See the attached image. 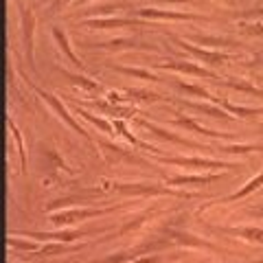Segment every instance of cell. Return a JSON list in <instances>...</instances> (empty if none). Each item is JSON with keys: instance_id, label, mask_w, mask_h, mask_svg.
Segmentation results:
<instances>
[{"instance_id": "25", "label": "cell", "mask_w": 263, "mask_h": 263, "mask_svg": "<svg viewBox=\"0 0 263 263\" xmlns=\"http://www.w3.org/2000/svg\"><path fill=\"white\" fill-rule=\"evenodd\" d=\"M215 84H221L226 88H233V90H239V92H246V95L263 99V88L254 86V84H248V81H241V79H217Z\"/></svg>"}, {"instance_id": "31", "label": "cell", "mask_w": 263, "mask_h": 263, "mask_svg": "<svg viewBox=\"0 0 263 263\" xmlns=\"http://www.w3.org/2000/svg\"><path fill=\"white\" fill-rule=\"evenodd\" d=\"M121 3L117 5H101V7H92V9H81L79 15L81 20H86V15H90V18H99V15H114V11L121 9Z\"/></svg>"}, {"instance_id": "10", "label": "cell", "mask_w": 263, "mask_h": 263, "mask_svg": "<svg viewBox=\"0 0 263 263\" xmlns=\"http://www.w3.org/2000/svg\"><path fill=\"white\" fill-rule=\"evenodd\" d=\"M9 235H24L31 237L35 241H62V243H70L77 241L81 237H88L90 230H55V233H37V230H11Z\"/></svg>"}, {"instance_id": "16", "label": "cell", "mask_w": 263, "mask_h": 263, "mask_svg": "<svg viewBox=\"0 0 263 263\" xmlns=\"http://www.w3.org/2000/svg\"><path fill=\"white\" fill-rule=\"evenodd\" d=\"M211 230H213V233H224V235L239 237V239L248 241V243L263 246V228H259V226H237V228H230V226H211Z\"/></svg>"}, {"instance_id": "9", "label": "cell", "mask_w": 263, "mask_h": 263, "mask_svg": "<svg viewBox=\"0 0 263 263\" xmlns=\"http://www.w3.org/2000/svg\"><path fill=\"white\" fill-rule=\"evenodd\" d=\"M174 42L182 48V51L186 53H191L193 57H197V60H202L204 64H209V66H221V64H226V62H233L235 57L233 55H228V53H221V51H209V48H204V46H195V44H189L186 40L182 37H176V35H169Z\"/></svg>"}, {"instance_id": "11", "label": "cell", "mask_w": 263, "mask_h": 263, "mask_svg": "<svg viewBox=\"0 0 263 263\" xmlns=\"http://www.w3.org/2000/svg\"><path fill=\"white\" fill-rule=\"evenodd\" d=\"M154 68H158V70H174V72H184V75H193V77H204V79H213V81H217L219 77L215 75L213 70L209 68H204V66H197L193 62H180V60H167V62H158V64H154Z\"/></svg>"}, {"instance_id": "14", "label": "cell", "mask_w": 263, "mask_h": 263, "mask_svg": "<svg viewBox=\"0 0 263 263\" xmlns=\"http://www.w3.org/2000/svg\"><path fill=\"white\" fill-rule=\"evenodd\" d=\"M176 119H174V125L178 127H184L186 132H191V134H197V136H209V138H217V141H233V134H228V132H215V129H209L204 127L202 123H197L193 117H182L180 112H174Z\"/></svg>"}, {"instance_id": "18", "label": "cell", "mask_w": 263, "mask_h": 263, "mask_svg": "<svg viewBox=\"0 0 263 263\" xmlns=\"http://www.w3.org/2000/svg\"><path fill=\"white\" fill-rule=\"evenodd\" d=\"M224 178V174H195V176H174V178H167L164 184L171 186V189H180V186H204V184H211V182H217V180Z\"/></svg>"}, {"instance_id": "8", "label": "cell", "mask_w": 263, "mask_h": 263, "mask_svg": "<svg viewBox=\"0 0 263 263\" xmlns=\"http://www.w3.org/2000/svg\"><path fill=\"white\" fill-rule=\"evenodd\" d=\"M35 13L31 7L20 9V27H22V46L24 55H27L29 68L35 72Z\"/></svg>"}, {"instance_id": "4", "label": "cell", "mask_w": 263, "mask_h": 263, "mask_svg": "<svg viewBox=\"0 0 263 263\" xmlns=\"http://www.w3.org/2000/svg\"><path fill=\"white\" fill-rule=\"evenodd\" d=\"M112 189L123 195H141V197H156V195H171V197H193L184 191L171 186H160L156 182H112Z\"/></svg>"}, {"instance_id": "36", "label": "cell", "mask_w": 263, "mask_h": 263, "mask_svg": "<svg viewBox=\"0 0 263 263\" xmlns=\"http://www.w3.org/2000/svg\"><path fill=\"white\" fill-rule=\"evenodd\" d=\"M239 29L246 33V35L263 37V22H239Z\"/></svg>"}, {"instance_id": "42", "label": "cell", "mask_w": 263, "mask_h": 263, "mask_svg": "<svg viewBox=\"0 0 263 263\" xmlns=\"http://www.w3.org/2000/svg\"><path fill=\"white\" fill-rule=\"evenodd\" d=\"M88 3H90V0H77V5H79V7H84V5H88Z\"/></svg>"}, {"instance_id": "23", "label": "cell", "mask_w": 263, "mask_h": 263, "mask_svg": "<svg viewBox=\"0 0 263 263\" xmlns=\"http://www.w3.org/2000/svg\"><path fill=\"white\" fill-rule=\"evenodd\" d=\"M217 105H221L228 114H237V117H241V119H254V117H259V114H263V108H246V105L230 103L228 99H219Z\"/></svg>"}, {"instance_id": "35", "label": "cell", "mask_w": 263, "mask_h": 263, "mask_svg": "<svg viewBox=\"0 0 263 263\" xmlns=\"http://www.w3.org/2000/svg\"><path fill=\"white\" fill-rule=\"evenodd\" d=\"M64 250H66V243H62V241H46L42 248L37 250V254L40 257H51V254H60Z\"/></svg>"}, {"instance_id": "21", "label": "cell", "mask_w": 263, "mask_h": 263, "mask_svg": "<svg viewBox=\"0 0 263 263\" xmlns=\"http://www.w3.org/2000/svg\"><path fill=\"white\" fill-rule=\"evenodd\" d=\"M180 105L182 108H189V110H193V112H202V114H206V117L211 119H221V121H230L233 117L221 108V105H215V103H195V101H180Z\"/></svg>"}, {"instance_id": "27", "label": "cell", "mask_w": 263, "mask_h": 263, "mask_svg": "<svg viewBox=\"0 0 263 263\" xmlns=\"http://www.w3.org/2000/svg\"><path fill=\"white\" fill-rule=\"evenodd\" d=\"M112 70L123 72V75H129V77H136V79H145V81H162L158 75H154L147 68H129V66H121V64H110Z\"/></svg>"}, {"instance_id": "15", "label": "cell", "mask_w": 263, "mask_h": 263, "mask_svg": "<svg viewBox=\"0 0 263 263\" xmlns=\"http://www.w3.org/2000/svg\"><path fill=\"white\" fill-rule=\"evenodd\" d=\"M84 48H108V51H158V46L154 44H141L127 37H117L108 40V42H84Z\"/></svg>"}, {"instance_id": "2", "label": "cell", "mask_w": 263, "mask_h": 263, "mask_svg": "<svg viewBox=\"0 0 263 263\" xmlns=\"http://www.w3.org/2000/svg\"><path fill=\"white\" fill-rule=\"evenodd\" d=\"M158 162L162 164H174V167H191V169H202V171H237L241 164L237 162H226V160H213V158H202V156H158Z\"/></svg>"}, {"instance_id": "20", "label": "cell", "mask_w": 263, "mask_h": 263, "mask_svg": "<svg viewBox=\"0 0 263 263\" xmlns=\"http://www.w3.org/2000/svg\"><path fill=\"white\" fill-rule=\"evenodd\" d=\"M193 42L202 44V46H211V48H239V42L235 37H228V35H209V33H197V35H191Z\"/></svg>"}, {"instance_id": "13", "label": "cell", "mask_w": 263, "mask_h": 263, "mask_svg": "<svg viewBox=\"0 0 263 263\" xmlns=\"http://www.w3.org/2000/svg\"><path fill=\"white\" fill-rule=\"evenodd\" d=\"M95 143H99L103 147V156H105V160H108L110 164H121V162H127V164H141V167H154L152 162H145L143 158H138V156H134L132 152H127V149H123V147H119V145H114V143H110V141H95Z\"/></svg>"}, {"instance_id": "24", "label": "cell", "mask_w": 263, "mask_h": 263, "mask_svg": "<svg viewBox=\"0 0 263 263\" xmlns=\"http://www.w3.org/2000/svg\"><path fill=\"white\" fill-rule=\"evenodd\" d=\"M7 127L11 129V136L15 141V147H18V156H20V174L24 176L27 174V149H24V138H22V132L18 129V125H15V121L7 117Z\"/></svg>"}, {"instance_id": "1", "label": "cell", "mask_w": 263, "mask_h": 263, "mask_svg": "<svg viewBox=\"0 0 263 263\" xmlns=\"http://www.w3.org/2000/svg\"><path fill=\"white\" fill-rule=\"evenodd\" d=\"M174 246V241L167 239V237H158V239H149L145 243H138L134 248H127V250H121V252H112L103 259H97L95 263H132L136 259L145 257V254H154V252H160V250H167Z\"/></svg>"}, {"instance_id": "30", "label": "cell", "mask_w": 263, "mask_h": 263, "mask_svg": "<svg viewBox=\"0 0 263 263\" xmlns=\"http://www.w3.org/2000/svg\"><path fill=\"white\" fill-rule=\"evenodd\" d=\"M263 147L261 145H243V143H235V145H217V149L219 154H252V152H261Z\"/></svg>"}, {"instance_id": "5", "label": "cell", "mask_w": 263, "mask_h": 263, "mask_svg": "<svg viewBox=\"0 0 263 263\" xmlns=\"http://www.w3.org/2000/svg\"><path fill=\"white\" fill-rule=\"evenodd\" d=\"M24 81H27V86H31V88H33V92H35V95H37L40 99H42V101H44V103H48V108H51V110H53V112L57 114V117H60V119H62V121L66 123V125H68V127L72 129V132H77V134H79V136H84V138H86V141H90V143H95V141H92V138H90V134H88V132H86L84 127H81V125H79V123H77L75 119H72V114H70L68 110H66V105H64V103H62V101H60V99H57L55 95H51V92H46V90H42V88H40V86H35V84H33V81H31L29 77H27V79H24Z\"/></svg>"}, {"instance_id": "40", "label": "cell", "mask_w": 263, "mask_h": 263, "mask_svg": "<svg viewBox=\"0 0 263 263\" xmlns=\"http://www.w3.org/2000/svg\"><path fill=\"white\" fill-rule=\"evenodd\" d=\"M164 257H160V254H145V257L132 261V263H162Z\"/></svg>"}, {"instance_id": "41", "label": "cell", "mask_w": 263, "mask_h": 263, "mask_svg": "<svg viewBox=\"0 0 263 263\" xmlns=\"http://www.w3.org/2000/svg\"><path fill=\"white\" fill-rule=\"evenodd\" d=\"M162 3H176V5H182V3H191V0H162Z\"/></svg>"}, {"instance_id": "39", "label": "cell", "mask_w": 263, "mask_h": 263, "mask_svg": "<svg viewBox=\"0 0 263 263\" xmlns=\"http://www.w3.org/2000/svg\"><path fill=\"white\" fill-rule=\"evenodd\" d=\"M237 18H263V7H257V9H248L237 13Z\"/></svg>"}, {"instance_id": "37", "label": "cell", "mask_w": 263, "mask_h": 263, "mask_svg": "<svg viewBox=\"0 0 263 263\" xmlns=\"http://www.w3.org/2000/svg\"><path fill=\"white\" fill-rule=\"evenodd\" d=\"M246 68H252V70H263V53H257L252 57V62H243Z\"/></svg>"}, {"instance_id": "12", "label": "cell", "mask_w": 263, "mask_h": 263, "mask_svg": "<svg viewBox=\"0 0 263 263\" xmlns=\"http://www.w3.org/2000/svg\"><path fill=\"white\" fill-rule=\"evenodd\" d=\"M134 123H136V125H141V127H145L147 132H152L154 136H158V138H162V141L171 143V145L191 147V149H211V147L197 145V143H193V141H189V138L178 136V134H174V132H169L167 127H162V125H156V123H152V121H145V119H138V117H136V119H134Z\"/></svg>"}, {"instance_id": "6", "label": "cell", "mask_w": 263, "mask_h": 263, "mask_svg": "<svg viewBox=\"0 0 263 263\" xmlns=\"http://www.w3.org/2000/svg\"><path fill=\"white\" fill-rule=\"evenodd\" d=\"M162 235L167 237V239H171L174 243H180L184 246V248H197V250H209V252H219V254H228L226 248H221V246L213 243V241H206L202 239V237H197L193 233H189V230H182V228H164Z\"/></svg>"}, {"instance_id": "33", "label": "cell", "mask_w": 263, "mask_h": 263, "mask_svg": "<svg viewBox=\"0 0 263 263\" xmlns=\"http://www.w3.org/2000/svg\"><path fill=\"white\" fill-rule=\"evenodd\" d=\"M7 246H11V248H15V250H27V252H37L40 250V241H22L13 235L7 237Z\"/></svg>"}, {"instance_id": "34", "label": "cell", "mask_w": 263, "mask_h": 263, "mask_svg": "<svg viewBox=\"0 0 263 263\" xmlns=\"http://www.w3.org/2000/svg\"><path fill=\"white\" fill-rule=\"evenodd\" d=\"M129 101H160V95L149 92V90H125Z\"/></svg>"}, {"instance_id": "17", "label": "cell", "mask_w": 263, "mask_h": 263, "mask_svg": "<svg viewBox=\"0 0 263 263\" xmlns=\"http://www.w3.org/2000/svg\"><path fill=\"white\" fill-rule=\"evenodd\" d=\"M79 27H88V29H123V27H143V22H138L134 18H86L79 22Z\"/></svg>"}, {"instance_id": "43", "label": "cell", "mask_w": 263, "mask_h": 263, "mask_svg": "<svg viewBox=\"0 0 263 263\" xmlns=\"http://www.w3.org/2000/svg\"><path fill=\"white\" fill-rule=\"evenodd\" d=\"M252 263H263V259H261V261H252Z\"/></svg>"}, {"instance_id": "26", "label": "cell", "mask_w": 263, "mask_h": 263, "mask_svg": "<svg viewBox=\"0 0 263 263\" xmlns=\"http://www.w3.org/2000/svg\"><path fill=\"white\" fill-rule=\"evenodd\" d=\"M57 72H60L62 77H66L70 81V84H75V86H79V88H84V90H101V84H99L97 79H90V77H86V75H75V72H68V70H64V68H57Z\"/></svg>"}, {"instance_id": "44", "label": "cell", "mask_w": 263, "mask_h": 263, "mask_svg": "<svg viewBox=\"0 0 263 263\" xmlns=\"http://www.w3.org/2000/svg\"><path fill=\"white\" fill-rule=\"evenodd\" d=\"M261 81H263V77H261Z\"/></svg>"}, {"instance_id": "38", "label": "cell", "mask_w": 263, "mask_h": 263, "mask_svg": "<svg viewBox=\"0 0 263 263\" xmlns=\"http://www.w3.org/2000/svg\"><path fill=\"white\" fill-rule=\"evenodd\" d=\"M72 3V0H53L51 3V7H48V13H57V11H62V9H66Z\"/></svg>"}, {"instance_id": "22", "label": "cell", "mask_w": 263, "mask_h": 263, "mask_svg": "<svg viewBox=\"0 0 263 263\" xmlns=\"http://www.w3.org/2000/svg\"><path fill=\"white\" fill-rule=\"evenodd\" d=\"M259 189H263V169L259 171L257 176H254L252 180H248L239 191H235V193H230V195H226V197H221L219 200V204H228V202H237V200H243V197H248L250 193H254V191H259Z\"/></svg>"}, {"instance_id": "28", "label": "cell", "mask_w": 263, "mask_h": 263, "mask_svg": "<svg viewBox=\"0 0 263 263\" xmlns=\"http://www.w3.org/2000/svg\"><path fill=\"white\" fill-rule=\"evenodd\" d=\"M176 84V88H180L182 92H186V95H191V97H200V99H206V101H211V103H215L217 105V101H219V97H213L206 88H202V86H195V84H184V81H174Z\"/></svg>"}, {"instance_id": "3", "label": "cell", "mask_w": 263, "mask_h": 263, "mask_svg": "<svg viewBox=\"0 0 263 263\" xmlns=\"http://www.w3.org/2000/svg\"><path fill=\"white\" fill-rule=\"evenodd\" d=\"M127 204H119V206H108V209H62V211H55L48 215V221L55 226V228H66L75 221H84L90 217H101V215H110L114 211H121L125 209Z\"/></svg>"}, {"instance_id": "29", "label": "cell", "mask_w": 263, "mask_h": 263, "mask_svg": "<svg viewBox=\"0 0 263 263\" xmlns=\"http://www.w3.org/2000/svg\"><path fill=\"white\" fill-rule=\"evenodd\" d=\"M154 217V211H143L141 213V215H136L134 219H129V221H125V224H123L119 230H117V233H114V235H117V237H123V235H129V233H134V230H138V228H141L143 224H145V221L147 219H152Z\"/></svg>"}, {"instance_id": "32", "label": "cell", "mask_w": 263, "mask_h": 263, "mask_svg": "<svg viewBox=\"0 0 263 263\" xmlns=\"http://www.w3.org/2000/svg\"><path fill=\"white\" fill-rule=\"evenodd\" d=\"M75 112H77V114H81V117H84L86 121H90V123H92L95 127H99L101 132H105V134H112V132H114V125H112L110 121H105V119H99V117H95V114L86 112L84 108H75Z\"/></svg>"}, {"instance_id": "7", "label": "cell", "mask_w": 263, "mask_h": 263, "mask_svg": "<svg viewBox=\"0 0 263 263\" xmlns=\"http://www.w3.org/2000/svg\"><path fill=\"white\" fill-rule=\"evenodd\" d=\"M132 15L145 20H178V22H213L209 15L191 13V11H174V9H154V7H145V9H132Z\"/></svg>"}, {"instance_id": "19", "label": "cell", "mask_w": 263, "mask_h": 263, "mask_svg": "<svg viewBox=\"0 0 263 263\" xmlns=\"http://www.w3.org/2000/svg\"><path fill=\"white\" fill-rule=\"evenodd\" d=\"M53 40H55V44H57V48L66 55V60H68V64L70 66H75V68H79V70H84V62L79 60V57L72 53V48H70V40H68V35H66V31L64 29H60V27H53Z\"/></svg>"}]
</instances>
